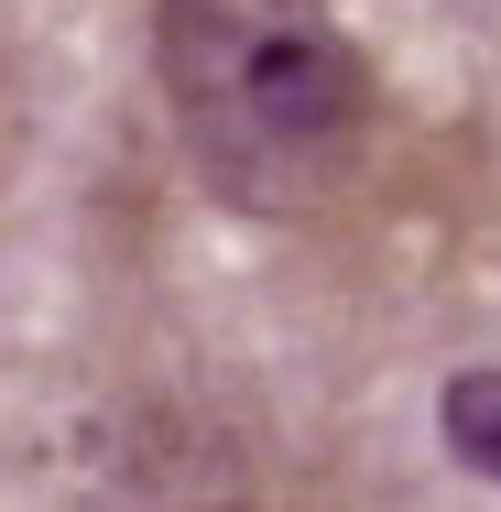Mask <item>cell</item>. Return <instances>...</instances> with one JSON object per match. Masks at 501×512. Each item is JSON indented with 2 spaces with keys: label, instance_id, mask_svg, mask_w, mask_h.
<instances>
[{
  "label": "cell",
  "instance_id": "1",
  "mask_svg": "<svg viewBox=\"0 0 501 512\" xmlns=\"http://www.w3.org/2000/svg\"><path fill=\"white\" fill-rule=\"evenodd\" d=\"M175 153L229 218L316 229L382 164V77L338 0H153Z\"/></svg>",
  "mask_w": 501,
  "mask_h": 512
},
{
  "label": "cell",
  "instance_id": "2",
  "mask_svg": "<svg viewBox=\"0 0 501 512\" xmlns=\"http://www.w3.org/2000/svg\"><path fill=\"white\" fill-rule=\"evenodd\" d=\"M436 436H447L458 469L501 480V360H469V371L436 382Z\"/></svg>",
  "mask_w": 501,
  "mask_h": 512
},
{
  "label": "cell",
  "instance_id": "3",
  "mask_svg": "<svg viewBox=\"0 0 501 512\" xmlns=\"http://www.w3.org/2000/svg\"><path fill=\"white\" fill-rule=\"evenodd\" d=\"M0 175H11V66H0Z\"/></svg>",
  "mask_w": 501,
  "mask_h": 512
}]
</instances>
